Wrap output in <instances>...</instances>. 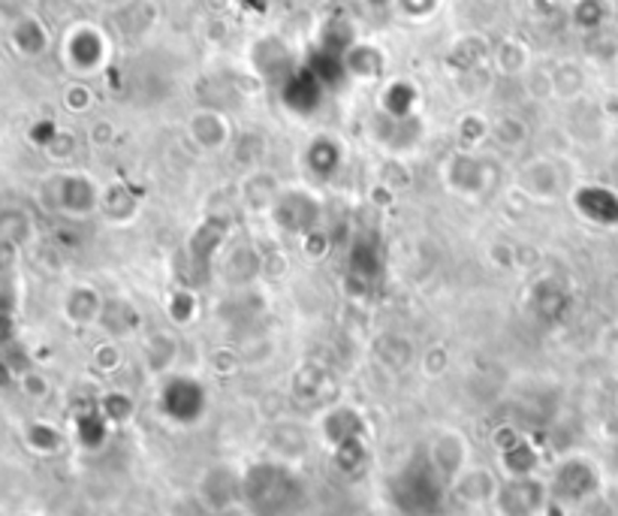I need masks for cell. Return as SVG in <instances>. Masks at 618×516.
Wrapping results in <instances>:
<instances>
[{
	"instance_id": "cell-1",
	"label": "cell",
	"mask_w": 618,
	"mask_h": 516,
	"mask_svg": "<svg viewBox=\"0 0 618 516\" xmlns=\"http://www.w3.org/2000/svg\"><path fill=\"white\" fill-rule=\"evenodd\" d=\"M242 498L254 516H296L305 507V483L290 469L263 462L245 474Z\"/></svg>"
},
{
	"instance_id": "cell-6",
	"label": "cell",
	"mask_w": 618,
	"mask_h": 516,
	"mask_svg": "<svg viewBox=\"0 0 618 516\" xmlns=\"http://www.w3.org/2000/svg\"><path fill=\"white\" fill-rule=\"evenodd\" d=\"M580 209L585 218H592L597 223H618V197L607 188H585L580 197Z\"/></svg>"
},
{
	"instance_id": "cell-5",
	"label": "cell",
	"mask_w": 618,
	"mask_h": 516,
	"mask_svg": "<svg viewBox=\"0 0 618 516\" xmlns=\"http://www.w3.org/2000/svg\"><path fill=\"white\" fill-rule=\"evenodd\" d=\"M58 188H55V194H58V209H64L67 215H88L93 206V185L88 182V178L82 176H64L55 182Z\"/></svg>"
},
{
	"instance_id": "cell-4",
	"label": "cell",
	"mask_w": 618,
	"mask_h": 516,
	"mask_svg": "<svg viewBox=\"0 0 618 516\" xmlns=\"http://www.w3.org/2000/svg\"><path fill=\"white\" fill-rule=\"evenodd\" d=\"M595 490H597V474L588 462L573 459V462H564V465H561L559 477H555V493H559L561 498L580 502V498H588Z\"/></svg>"
},
{
	"instance_id": "cell-8",
	"label": "cell",
	"mask_w": 618,
	"mask_h": 516,
	"mask_svg": "<svg viewBox=\"0 0 618 516\" xmlns=\"http://www.w3.org/2000/svg\"><path fill=\"white\" fill-rule=\"evenodd\" d=\"M12 308H10V299L0 294V344H7L12 339Z\"/></svg>"
},
{
	"instance_id": "cell-7",
	"label": "cell",
	"mask_w": 618,
	"mask_h": 516,
	"mask_svg": "<svg viewBox=\"0 0 618 516\" xmlns=\"http://www.w3.org/2000/svg\"><path fill=\"white\" fill-rule=\"evenodd\" d=\"M34 223L22 209H0V248H22L31 239Z\"/></svg>"
},
{
	"instance_id": "cell-3",
	"label": "cell",
	"mask_w": 618,
	"mask_h": 516,
	"mask_svg": "<svg viewBox=\"0 0 618 516\" xmlns=\"http://www.w3.org/2000/svg\"><path fill=\"white\" fill-rule=\"evenodd\" d=\"M161 405H164V411L178 422H190L197 420L202 408H206V396H202V389L194 384V381H187V377H176V381H169L164 387V396H161Z\"/></svg>"
},
{
	"instance_id": "cell-2",
	"label": "cell",
	"mask_w": 618,
	"mask_h": 516,
	"mask_svg": "<svg viewBox=\"0 0 618 516\" xmlns=\"http://www.w3.org/2000/svg\"><path fill=\"white\" fill-rule=\"evenodd\" d=\"M393 502L405 516H438L443 507V486L429 457H413L393 481Z\"/></svg>"
}]
</instances>
